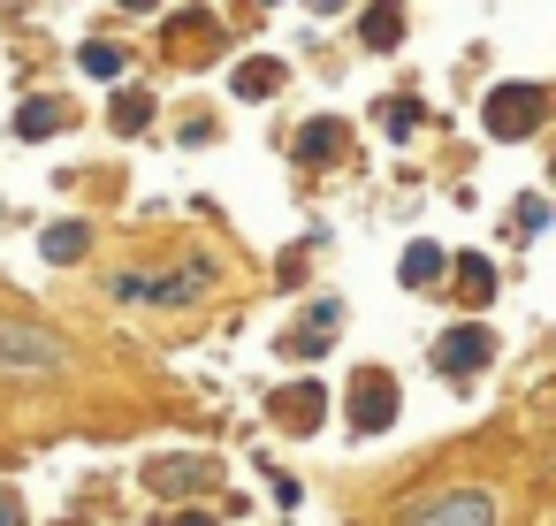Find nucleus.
I'll return each instance as SVG.
<instances>
[{
  "mask_svg": "<svg viewBox=\"0 0 556 526\" xmlns=\"http://www.w3.org/2000/svg\"><path fill=\"white\" fill-rule=\"evenodd\" d=\"M70 351H62V336L54 328H39V321H0V374H54Z\"/></svg>",
  "mask_w": 556,
  "mask_h": 526,
  "instance_id": "obj_1",
  "label": "nucleus"
},
{
  "mask_svg": "<svg viewBox=\"0 0 556 526\" xmlns=\"http://www.w3.org/2000/svg\"><path fill=\"white\" fill-rule=\"evenodd\" d=\"M541 115H548L541 85H495V100L480 108L488 138H533V130H541Z\"/></svg>",
  "mask_w": 556,
  "mask_h": 526,
  "instance_id": "obj_2",
  "label": "nucleus"
},
{
  "mask_svg": "<svg viewBox=\"0 0 556 526\" xmlns=\"http://www.w3.org/2000/svg\"><path fill=\"white\" fill-rule=\"evenodd\" d=\"M488 359H495V336L480 321H457V328L434 336V374H450V381H472Z\"/></svg>",
  "mask_w": 556,
  "mask_h": 526,
  "instance_id": "obj_3",
  "label": "nucleus"
},
{
  "mask_svg": "<svg viewBox=\"0 0 556 526\" xmlns=\"http://www.w3.org/2000/svg\"><path fill=\"white\" fill-rule=\"evenodd\" d=\"M404 526H495V496L488 488H450L434 503H412Z\"/></svg>",
  "mask_w": 556,
  "mask_h": 526,
  "instance_id": "obj_4",
  "label": "nucleus"
},
{
  "mask_svg": "<svg viewBox=\"0 0 556 526\" xmlns=\"http://www.w3.org/2000/svg\"><path fill=\"white\" fill-rule=\"evenodd\" d=\"M389 419H396V374L366 366V374L351 381V427H358V435H381Z\"/></svg>",
  "mask_w": 556,
  "mask_h": 526,
  "instance_id": "obj_5",
  "label": "nucleus"
},
{
  "mask_svg": "<svg viewBox=\"0 0 556 526\" xmlns=\"http://www.w3.org/2000/svg\"><path fill=\"white\" fill-rule=\"evenodd\" d=\"M214 480H222L214 458H153V465H146V488H153V496H206Z\"/></svg>",
  "mask_w": 556,
  "mask_h": 526,
  "instance_id": "obj_6",
  "label": "nucleus"
},
{
  "mask_svg": "<svg viewBox=\"0 0 556 526\" xmlns=\"http://www.w3.org/2000/svg\"><path fill=\"white\" fill-rule=\"evenodd\" d=\"M267 404H275V427H290V435H305V427H320V419H328V389H320V381L275 389Z\"/></svg>",
  "mask_w": 556,
  "mask_h": 526,
  "instance_id": "obj_7",
  "label": "nucleus"
},
{
  "mask_svg": "<svg viewBox=\"0 0 556 526\" xmlns=\"http://www.w3.org/2000/svg\"><path fill=\"white\" fill-rule=\"evenodd\" d=\"M442 275H450V252H442V245H427V237L404 245V260H396V283H404V290H434Z\"/></svg>",
  "mask_w": 556,
  "mask_h": 526,
  "instance_id": "obj_8",
  "label": "nucleus"
},
{
  "mask_svg": "<svg viewBox=\"0 0 556 526\" xmlns=\"http://www.w3.org/2000/svg\"><path fill=\"white\" fill-rule=\"evenodd\" d=\"M206 283H214V260H184L176 275H161V283H146V298H153V305H191V298H199Z\"/></svg>",
  "mask_w": 556,
  "mask_h": 526,
  "instance_id": "obj_9",
  "label": "nucleus"
},
{
  "mask_svg": "<svg viewBox=\"0 0 556 526\" xmlns=\"http://www.w3.org/2000/svg\"><path fill=\"white\" fill-rule=\"evenodd\" d=\"M450 275H457V298H465V305H488V298H495V260L465 252V260H450Z\"/></svg>",
  "mask_w": 556,
  "mask_h": 526,
  "instance_id": "obj_10",
  "label": "nucleus"
},
{
  "mask_svg": "<svg viewBox=\"0 0 556 526\" xmlns=\"http://www.w3.org/2000/svg\"><path fill=\"white\" fill-rule=\"evenodd\" d=\"M54 130H70V100H31V108H16V138H54Z\"/></svg>",
  "mask_w": 556,
  "mask_h": 526,
  "instance_id": "obj_11",
  "label": "nucleus"
},
{
  "mask_svg": "<svg viewBox=\"0 0 556 526\" xmlns=\"http://www.w3.org/2000/svg\"><path fill=\"white\" fill-rule=\"evenodd\" d=\"M358 32H366V47H374V54H396V47H404V16H396V9H366V16H358Z\"/></svg>",
  "mask_w": 556,
  "mask_h": 526,
  "instance_id": "obj_12",
  "label": "nucleus"
},
{
  "mask_svg": "<svg viewBox=\"0 0 556 526\" xmlns=\"http://www.w3.org/2000/svg\"><path fill=\"white\" fill-rule=\"evenodd\" d=\"M237 100H267V92H282V62H237Z\"/></svg>",
  "mask_w": 556,
  "mask_h": 526,
  "instance_id": "obj_13",
  "label": "nucleus"
},
{
  "mask_svg": "<svg viewBox=\"0 0 556 526\" xmlns=\"http://www.w3.org/2000/svg\"><path fill=\"white\" fill-rule=\"evenodd\" d=\"M108 123H115V138H138V130L153 123V92H115Z\"/></svg>",
  "mask_w": 556,
  "mask_h": 526,
  "instance_id": "obj_14",
  "label": "nucleus"
},
{
  "mask_svg": "<svg viewBox=\"0 0 556 526\" xmlns=\"http://www.w3.org/2000/svg\"><path fill=\"white\" fill-rule=\"evenodd\" d=\"M85 245H92V229H85V222H62V229H47V237H39V252H47L54 267H62V260H85Z\"/></svg>",
  "mask_w": 556,
  "mask_h": 526,
  "instance_id": "obj_15",
  "label": "nucleus"
},
{
  "mask_svg": "<svg viewBox=\"0 0 556 526\" xmlns=\"http://www.w3.org/2000/svg\"><path fill=\"white\" fill-rule=\"evenodd\" d=\"M298 153H305V161H336V153H343V123H305V130H298Z\"/></svg>",
  "mask_w": 556,
  "mask_h": 526,
  "instance_id": "obj_16",
  "label": "nucleus"
},
{
  "mask_svg": "<svg viewBox=\"0 0 556 526\" xmlns=\"http://www.w3.org/2000/svg\"><path fill=\"white\" fill-rule=\"evenodd\" d=\"M381 123H389V138H412V130H419V123H427V108H419V100H412V92H396V100H389V115H381Z\"/></svg>",
  "mask_w": 556,
  "mask_h": 526,
  "instance_id": "obj_17",
  "label": "nucleus"
},
{
  "mask_svg": "<svg viewBox=\"0 0 556 526\" xmlns=\"http://www.w3.org/2000/svg\"><path fill=\"white\" fill-rule=\"evenodd\" d=\"M77 62H85V77H115L123 70V47H85Z\"/></svg>",
  "mask_w": 556,
  "mask_h": 526,
  "instance_id": "obj_18",
  "label": "nucleus"
},
{
  "mask_svg": "<svg viewBox=\"0 0 556 526\" xmlns=\"http://www.w3.org/2000/svg\"><path fill=\"white\" fill-rule=\"evenodd\" d=\"M510 222H518L526 237H541V222H548V206H541V199H518V206H510Z\"/></svg>",
  "mask_w": 556,
  "mask_h": 526,
  "instance_id": "obj_19",
  "label": "nucleus"
},
{
  "mask_svg": "<svg viewBox=\"0 0 556 526\" xmlns=\"http://www.w3.org/2000/svg\"><path fill=\"white\" fill-rule=\"evenodd\" d=\"M0 526H24V496L16 488H0Z\"/></svg>",
  "mask_w": 556,
  "mask_h": 526,
  "instance_id": "obj_20",
  "label": "nucleus"
},
{
  "mask_svg": "<svg viewBox=\"0 0 556 526\" xmlns=\"http://www.w3.org/2000/svg\"><path fill=\"white\" fill-rule=\"evenodd\" d=\"M168 526H222V518H214V511H176Z\"/></svg>",
  "mask_w": 556,
  "mask_h": 526,
  "instance_id": "obj_21",
  "label": "nucleus"
}]
</instances>
